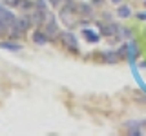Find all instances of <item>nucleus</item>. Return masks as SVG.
<instances>
[{
	"label": "nucleus",
	"mask_w": 146,
	"mask_h": 136,
	"mask_svg": "<svg viewBox=\"0 0 146 136\" xmlns=\"http://www.w3.org/2000/svg\"><path fill=\"white\" fill-rule=\"evenodd\" d=\"M29 27H31L29 15H18L15 18V22H13L11 29H9V36H11V38H22Z\"/></svg>",
	"instance_id": "nucleus-1"
},
{
	"label": "nucleus",
	"mask_w": 146,
	"mask_h": 136,
	"mask_svg": "<svg viewBox=\"0 0 146 136\" xmlns=\"http://www.w3.org/2000/svg\"><path fill=\"white\" fill-rule=\"evenodd\" d=\"M77 4L75 2H66L64 6H60V20L66 24L68 27H73L77 24Z\"/></svg>",
	"instance_id": "nucleus-2"
},
{
	"label": "nucleus",
	"mask_w": 146,
	"mask_h": 136,
	"mask_svg": "<svg viewBox=\"0 0 146 136\" xmlns=\"http://www.w3.org/2000/svg\"><path fill=\"white\" fill-rule=\"evenodd\" d=\"M42 31L46 33L49 40H55L58 36V26H57V20H55L53 13L46 11V18H44V24H42Z\"/></svg>",
	"instance_id": "nucleus-3"
},
{
	"label": "nucleus",
	"mask_w": 146,
	"mask_h": 136,
	"mask_svg": "<svg viewBox=\"0 0 146 136\" xmlns=\"http://www.w3.org/2000/svg\"><path fill=\"white\" fill-rule=\"evenodd\" d=\"M15 18H17V16L13 15L11 9L0 6V26H2L4 29L7 31V35H9V29H11V26H13V22H15Z\"/></svg>",
	"instance_id": "nucleus-4"
},
{
	"label": "nucleus",
	"mask_w": 146,
	"mask_h": 136,
	"mask_svg": "<svg viewBox=\"0 0 146 136\" xmlns=\"http://www.w3.org/2000/svg\"><path fill=\"white\" fill-rule=\"evenodd\" d=\"M48 11V9H46ZM46 11L44 9H40V7H31L29 9V20H31V26H35V27H42V24H44V18H46Z\"/></svg>",
	"instance_id": "nucleus-5"
},
{
	"label": "nucleus",
	"mask_w": 146,
	"mask_h": 136,
	"mask_svg": "<svg viewBox=\"0 0 146 136\" xmlns=\"http://www.w3.org/2000/svg\"><path fill=\"white\" fill-rule=\"evenodd\" d=\"M58 38H60V42L66 45L70 51L73 53H79V47H77V38L73 36L70 31H64V33H58Z\"/></svg>",
	"instance_id": "nucleus-6"
},
{
	"label": "nucleus",
	"mask_w": 146,
	"mask_h": 136,
	"mask_svg": "<svg viewBox=\"0 0 146 136\" xmlns=\"http://www.w3.org/2000/svg\"><path fill=\"white\" fill-rule=\"evenodd\" d=\"M119 27H117V24H113V22H108L106 26H102L100 27V35L102 36H115V35H119Z\"/></svg>",
	"instance_id": "nucleus-7"
},
{
	"label": "nucleus",
	"mask_w": 146,
	"mask_h": 136,
	"mask_svg": "<svg viewBox=\"0 0 146 136\" xmlns=\"http://www.w3.org/2000/svg\"><path fill=\"white\" fill-rule=\"evenodd\" d=\"M77 11H79V15H82L84 18H91V15H93V9H91V6H88V4H77Z\"/></svg>",
	"instance_id": "nucleus-8"
},
{
	"label": "nucleus",
	"mask_w": 146,
	"mask_h": 136,
	"mask_svg": "<svg viewBox=\"0 0 146 136\" xmlns=\"http://www.w3.org/2000/svg\"><path fill=\"white\" fill-rule=\"evenodd\" d=\"M48 36H46V33L42 29H36L35 33H33V42L35 44H38V45H44V44H48Z\"/></svg>",
	"instance_id": "nucleus-9"
},
{
	"label": "nucleus",
	"mask_w": 146,
	"mask_h": 136,
	"mask_svg": "<svg viewBox=\"0 0 146 136\" xmlns=\"http://www.w3.org/2000/svg\"><path fill=\"white\" fill-rule=\"evenodd\" d=\"M0 47H2V49H9V51H20L22 45L20 44H13V42H0Z\"/></svg>",
	"instance_id": "nucleus-10"
},
{
	"label": "nucleus",
	"mask_w": 146,
	"mask_h": 136,
	"mask_svg": "<svg viewBox=\"0 0 146 136\" xmlns=\"http://www.w3.org/2000/svg\"><path fill=\"white\" fill-rule=\"evenodd\" d=\"M130 7H128V6H119V16H121V18H128V16H130Z\"/></svg>",
	"instance_id": "nucleus-11"
},
{
	"label": "nucleus",
	"mask_w": 146,
	"mask_h": 136,
	"mask_svg": "<svg viewBox=\"0 0 146 136\" xmlns=\"http://www.w3.org/2000/svg\"><path fill=\"white\" fill-rule=\"evenodd\" d=\"M117 56H119V53H104V60L110 62V63H115Z\"/></svg>",
	"instance_id": "nucleus-12"
},
{
	"label": "nucleus",
	"mask_w": 146,
	"mask_h": 136,
	"mask_svg": "<svg viewBox=\"0 0 146 136\" xmlns=\"http://www.w3.org/2000/svg\"><path fill=\"white\" fill-rule=\"evenodd\" d=\"M84 36L90 40V42H99V36H97V35H93V33H90L88 29H84Z\"/></svg>",
	"instance_id": "nucleus-13"
},
{
	"label": "nucleus",
	"mask_w": 146,
	"mask_h": 136,
	"mask_svg": "<svg viewBox=\"0 0 146 136\" xmlns=\"http://www.w3.org/2000/svg\"><path fill=\"white\" fill-rule=\"evenodd\" d=\"M18 7H20V9H31V7H33V0H22Z\"/></svg>",
	"instance_id": "nucleus-14"
},
{
	"label": "nucleus",
	"mask_w": 146,
	"mask_h": 136,
	"mask_svg": "<svg viewBox=\"0 0 146 136\" xmlns=\"http://www.w3.org/2000/svg\"><path fill=\"white\" fill-rule=\"evenodd\" d=\"M20 2H22V0H4V4L9 6V7H18V6H20Z\"/></svg>",
	"instance_id": "nucleus-15"
},
{
	"label": "nucleus",
	"mask_w": 146,
	"mask_h": 136,
	"mask_svg": "<svg viewBox=\"0 0 146 136\" xmlns=\"http://www.w3.org/2000/svg\"><path fill=\"white\" fill-rule=\"evenodd\" d=\"M49 2H51V6H60V0H49ZM62 2H64V0H62Z\"/></svg>",
	"instance_id": "nucleus-16"
},
{
	"label": "nucleus",
	"mask_w": 146,
	"mask_h": 136,
	"mask_svg": "<svg viewBox=\"0 0 146 136\" xmlns=\"http://www.w3.org/2000/svg\"><path fill=\"white\" fill-rule=\"evenodd\" d=\"M2 35H7V31H6V29H4V27H2V26H0V36H2Z\"/></svg>",
	"instance_id": "nucleus-17"
},
{
	"label": "nucleus",
	"mask_w": 146,
	"mask_h": 136,
	"mask_svg": "<svg viewBox=\"0 0 146 136\" xmlns=\"http://www.w3.org/2000/svg\"><path fill=\"white\" fill-rule=\"evenodd\" d=\"M139 18H141V20H144V18H146V13H141V15H139Z\"/></svg>",
	"instance_id": "nucleus-18"
},
{
	"label": "nucleus",
	"mask_w": 146,
	"mask_h": 136,
	"mask_svg": "<svg viewBox=\"0 0 146 136\" xmlns=\"http://www.w3.org/2000/svg\"><path fill=\"white\" fill-rule=\"evenodd\" d=\"M111 2H113V4H121V0H111Z\"/></svg>",
	"instance_id": "nucleus-19"
},
{
	"label": "nucleus",
	"mask_w": 146,
	"mask_h": 136,
	"mask_svg": "<svg viewBox=\"0 0 146 136\" xmlns=\"http://www.w3.org/2000/svg\"><path fill=\"white\" fill-rule=\"evenodd\" d=\"M144 4H146V2H144Z\"/></svg>",
	"instance_id": "nucleus-20"
}]
</instances>
